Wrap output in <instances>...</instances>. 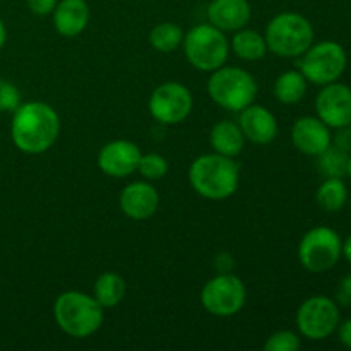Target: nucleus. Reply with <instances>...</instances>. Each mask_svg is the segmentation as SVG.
<instances>
[{
  "label": "nucleus",
  "instance_id": "a211bd4d",
  "mask_svg": "<svg viewBox=\"0 0 351 351\" xmlns=\"http://www.w3.org/2000/svg\"><path fill=\"white\" fill-rule=\"evenodd\" d=\"M53 26L60 36L75 38L88 27L91 10L86 0H60L51 12Z\"/></svg>",
  "mask_w": 351,
  "mask_h": 351
},
{
  "label": "nucleus",
  "instance_id": "2eb2a0df",
  "mask_svg": "<svg viewBox=\"0 0 351 351\" xmlns=\"http://www.w3.org/2000/svg\"><path fill=\"white\" fill-rule=\"evenodd\" d=\"M329 127L319 117H300L291 127V143L307 156H319L331 146Z\"/></svg>",
  "mask_w": 351,
  "mask_h": 351
},
{
  "label": "nucleus",
  "instance_id": "7c9ffc66",
  "mask_svg": "<svg viewBox=\"0 0 351 351\" xmlns=\"http://www.w3.org/2000/svg\"><path fill=\"white\" fill-rule=\"evenodd\" d=\"M331 144L338 146L339 149L346 151L351 154V127H339L338 132L335 134V137L331 139Z\"/></svg>",
  "mask_w": 351,
  "mask_h": 351
},
{
  "label": "nucleus",
  "instance_id": "c85d7f7f",
  "mask_svg": "<svg viewBox=\"0 0 351 351\" xmlns=\"http://www.w3.org/2000/svg\"><path fill=\"white\" fill-rule=\"evenodd\" d=\"M58 0H26L27 9L34 14V16H50L53 9L57 7Z\"/></svg>",
  "mask_w": 351,
  "mask_h": 351
},
{
  "label": "nucleus",
  "instance_id": "bb28decb",
  "mask_svg": "<svg viewBox=\"0 0 351 351\" xmlns=\"http://www.w3.org/2000/svg\"><path fill=\"white\" fill-rule=\"evenodd\" d=\"M298 348H300V338L297 332L288 329L273 332L264 343V351H297Z\"/></svg>",
  "mask_w": 351,
  "mask_h": 351
},
{
  "label": "nucleus",
  "instance_id": "9d476101",
  "mask_svg": "<svg viewBox=\"0 0 351 351\" xmlns=\"http://www.w3.org/2000/svg\"><path fill=\"white\" fill-rule=\"evenodd\" d=\"M339 308L332 298L315 295L307 298L297 312V328L304 338L321 341L338 329Z\"/></svg>",
  "mask_w": 351,
  "mask_h": 351
},
{
  "label": "nucleus",
  "instance_id": "ddd939ff",
  "mask_svg": "<svg viewBox=\"0 0 351 351\" xmlns=\"http://www.w3.org/2000/svg\"><path fill=\"white\" fill-rule=\"evenodd\" d=\"M143 156L139 146L132 141H110L99 149L98 168L112 178H127L137 171L139 160Z\"/></svg>",
  "mask_w": 351,
  "mask_h": 351
},
{
  "label": "nucleus",
  "instance_id": "f8f14e48",
  "mask_svg": "<svg viewBox=\"0 0 351 351\" xmlns=\"http://www.w3.org/2000/svg\"><path fill=\"white\" fill-rule=\"evenodd\" d=\"M315 112L332 129L351 125V89L341 82L326 84L315 98Z\"/></svg>",
  "mask_w": 351,
  "mask_h": 351
},
{
  "label": "nucleus",
  "instance_id": "dca6fc26",
  "mask_svg": "<svg viewBox=\"0 0 351 351\" xmlns=\"http://www.w3.org/2000/svg\"><path fill=\"white\" fill-rule=\"evenodd\" d=\"M239 125L245 136V141L259 146L271 144L278 136V120L274 113L266 106L256 103L240 112Z\"/></svg>",
  "mask_w": 351,
  "mask_h": 351
},
{
  "label": "nucleus",
  "instance_id": "473e14b6",
  "mask_svg": "<svg viewBox=\"0 0 351 351\" xmlns=\"http://www.w3.org/2000/svg\"><path fill=\"white\" fill-rule=\"evenodd\" d=\"M341 256H345V259L351 264V235L346 239V242L341 245Z\"/></svg>",
  "mask_w": 351,
  "mask_h": 351
},
{
  "label": "nucleus",
  "instance_id": "4be33fe9",
  "mask_svg": "<svg viewBox=\"0 0 351 351\" xmlns=\"http://www.w3.org/2000/svg\"><path fill=\"white\" fill-rule=\"evenodd\" d=\"M307 82L300 71H285L274 81V96L283 105H295L304 99Z\"/></svg>",
  "mask_w": 351,
  "mask_h": 351
},
{
  "label": "nucleus",
  "instance_id": "f257e3e1",
  "mask_svg": "<svg viewBox=\"0 0 351 351\" xmlns=\"http://www.w3.org/2000/svg\"><path fill=\"white\" fill-rule=\"evenodd\" d=\"M60 134V117L48 103H21L10 120V137L19 151L41 154L51 149Z\"/></svg>",
  "mask_w": 351,
  "mask_h": 351
},
{
  "label": "nucleus",
  "instance_id": "f3484780",
  "mask_svg": "<svg viewBox=\"0 0 351 351\" xmlns=\"http://www.w3.org/2000/svg\"><path fill=\"white\" fill-rule=\"evenodd\" d=\"M252 9L249 0H211L208 21L223 33H235L249 24Z\"/></svg>",
  "mask_w": 351,
  "mask_h": 351
},
{
  "label": "nucleus",
  "instance_id": "72a5a7b5",
  "mask_svg": "<svg viewBox=\"0 0 351 351\" xmlns=\"http://www.w3.org/2000/svg\"><path fill=\"white\" fill-rule=\"evenodd\" d=\"M5 40H7V29H5V24H3V21L0 19V48L5 45Z\"/></svg>",
  "mask_w": 351,
  "mask_h": 351
},
{
  "label": "nucleus",
  "instance_id": "aec40b11",
  "mask_svg": "<svg viewBox=\"0 0 351 351\" xmlns=\"http://www.w3.org/2000/svg\"><path fill=\"white\" fill-rule=\"evenodd\" d=\"M230 48L237 57L247 62L261 60L267 53V43L264 34L257 33L256 29H247V27L233 33Z\"/></svg>",
  "mask_w": 351,
  "mask_h": 351
},
{
  "label": "nucleus",
  "instance_id": "f704fd0d",
  "mask_svg": "<svg viewBox=\"0 0 351 351\" xmlns=\"http://www.w3.org/2000/svg\"><path fill=\"white\" fill-rule=\"evenodd\" d=\"M348 175L351 177V154H350V160H348Z\"/></svg>",
  "mask_w": 351,
  "mask_h": 351
},
{
  "label": "nucleus",
  "instance_id": "393cba45",
  "mask_svg": "<svg viewBox=\"0 0 351 351\" xmlns=\"http://www.w3.org/2000/svg\"><path fill=\"white\" fill-rule=\"evenodd\" d=\"M317 160V168L326 178L336 177L343 178L345 175H348V160L350 153L339 149L338 146L331 144L326 151H322L319 154Z\"/></svg>",
  "mask_w": 351,
  "mask_h": 351
},
{
  "label": "nucleus",
  "instance_id": "1a4fd4ad",
  "mask_svg": "<svg viewBox=\"0 0 351 351\" xmlns=\"http://www.w3.org/2000/svg\"><path fill=\"white\" fill-rule=\"evenodd\" d=\"M247 290L243 281L233 273H221L211 278L201 291V304L208 314L232 317L243 308Z\"/></svg>",
  "mask_w": 351,
  "mask_h": 351
},
{
  "label": "nucleus",
  "instance_id": "0eeeda50",
  "mask_svg": "<svg viewBox=\"0 0 351 351\" xmlns=\"http://www.w3.org/2000/svg\"><path fill=\"white\" fill-rule=\"evenodd\" d=\"M297 67L312 84H331L345 72L346 51L336 41H321L298 57Z\"/></svg>",
  "mask_w": 351,
  "mask_h": 351
},
{
  "label": "nucleus",
  "instance_id": "6ab92c4d",
  "mask_svg": "<svg viewBox=\"0 0 351 351\" xmlns=\"http://www.w3.org/2000/svg\"><path fill=\"white\" fill-rule=\"evenodd\" d=\"M209 144L213 151L228 158H237L245 147V136L240 129L239 122L221 120L215 123L209 132Z\"/></svg>",
  "mask_w": 351,
  "mask_h": 351
},
{
  "label": "nucleus",
  "instance_id": "4468645a",
  "mask_svg": "<svg viewBox=\"0 0 351 351\" xmlns=\"http://www.w3.org/2000/svg\"><path fill=\"white\" fill-rule=\"evenodd\" d=\"M119 204L127 218L144 221L156 215L160 208V192L149 182H132L122 189Z\"/></svg>",
  "mask_w": 351,
  "mask_h": 351
},
{
  "label": "nucleus",
  "instance_id": "412c9836",
  "mask_svg": "<svg viewBox=\"0 0 351 351\" xmlns=\"http://www.w3.org/2000/svg\"><path fill=\"white\" fill-rule=\"evenodd\" d=\"M125 281L120 274L112 273H103L99 274L98 280L95 281V288H93V297L96 298L103 308H112L117 307L120 302L125 297Z\"/></svg>",
  "mask_w": 351,
  "mask_h": 351
},
{
  "label": "nucleus",
  "instance_id": "6e6552de",
  "mask_svg": "<svg viewBox=\"0 0 351 351\" xmlns=\"http://www.w3.org/2000/svg\"><path fill=\"white\" fill-rule=\"evenodd\" d=\"M341 245V239L335 230L315 226L298 243V261L311 273H326L338 264Z\"/></svg>",
  "mask_w": 351,
  "mask_h": 351
},
{
  "label": "nucleus",
  "instance_id": "39448f33",
  "mask_svg": "<svg viewBox=\"0 0 351 351\" xmlns=\"http://www.w3.org/2000/svg\"><path fill=\"white\" fill-rule=\"evenodd\" d=\"M264 38L267 51L278 57L298 58L314 43V27L302 14L281 12L269 21Z\"/></svg>",
  "mask_w": 351,
  "mask_h": 351
},
{
  "label": "nucleus",
  "instance_id": "7ed1b4c3",
  "mask_svg": "<svg viewBox=\"0 0 351 351\" xmlns=\"http://www.w3.org/2000/svg\"><path fill=\"white\" fill-rule=\"evenodd\" d=\"M53 317L62 332L75 339L95 335L105 321V308L82 291H64L53 304Z\"/></svg>",
  "mask_w": 351,
  "mask_h": 351
},
{
  "label": "nucleus",
  "instance_id": "5701e85b",
  "mask_svg": "<svg viewBox=\"0 0 351 351\" xmlns=\"http://www.w3.org/2000/svg\"><path fill=\"white\" fill-rule=\"evenodd\" d=\"M315 201L321 209L328 213L341 211L345 208L346 201H348V191L343 182V178L329 177L319 185L317 194H315Z\"/></svg>",
  "mask_w": 351,
  "mask_h": 351
},
{
  "label": "nucleus",
  "instance_id": "cd10ccee",
  "mask_svg": "<svg viewBox=\"0 0 351 351\" xmlns=\"http://www.w3.org/2000/svg\"><path fill=\"white\" fill-rule=\"evenodd\" d=\"M21 105L19 89L9 81L0 79V112H16Z\"/></svg>",
  "mask_w": 351,
  "mask_h": 351
},
{
  "label": "nucleus",
  "instance_id": "f03ea898",
  "mask_svg": "<svg viewBox=\"0 0 351 351\" xmlns=\"http://www.w3.org/2000/svg\"><path fill=\"white\" fill-rule=\"evenodd\" d=\"M189 182L201 197L209 201H225L239 189L240 167L233 158L213 151L192 161L189 168Z\"/></svg>",
  "mask_w": 351,
  "mask_h": 351
},
{
  "label": "nucleus",
  "instance_id": "c756f323",
  "mask_svg": "<svg viewBox=\"0 0 351 351\" xmlns=\"http://www.w3.org/2000/svg\"><path fill=\"white\" fill-rule=\"evenodd\" d=\"M336 304L343 305V307L351 305V273L339 281L338 290H336Z\"/></svg>",
  "mask_w": 351,
  "mask_h": 351
},
{
  "label": "nucleus",
  "instance_id": "20e7f679",
  "mask_svg": "<svg viewBox=\"0 0 351 351\" xmlns=\"http://www.w3.org/2000/svg\"><path fill=\"white\" fill-rule=\"evenodd\" d=\"M259 86L254 75L242 67L223 65L211 72L208 79V93L213 101L228 112L240 113L256 103Z\"/></svg>",
  "mask_w": 351,
  "mask_h": 351
},
{
  "label": "nucleus",
  "instance_id": "2f4dec72",
  "mask_svg": "<svg viewBox=\"0 0 351 351\" xmlns=\"http://www.w3.org/2000/svg\"><path fill=\"white\" fill-rule=\"evenodd\" d=\"M338 336L343 346L351 348V319L341 322V324H338Z\"/></svg>",
  "mask_w": 351,
  "mask_h": 351
},
{
  "label": "nucleus",
  "instance_id": "c9c22d12",
  "mask_svg": "<svg viewBox=\"0 0 351 351\" xmlns=\"http://www.w3.org/2000/svg\"><path fill=\"white\" fill-rule=\"evenodd\" d=\"M350 209H351V201H350Z\"/></svg>",
  "mask_w": 351,
  "mask_h": 351
},
{
  "label": "nucleus",
  "instance_id": "b1692460",
  "mask_svg": "<svg viewBox=\"0 0 351 351\" xmlns=\"http://www.w3.org/2000/svg\"><path fill=\"white\" fill-rule=\"evenodd\" d=\"M184 31L173 23H160L151 29L149 43L151 47L161 53H171L177 50L184 41Z\"/></svg>",
  "mask_w": 351,
  "mask_h": 351
},
{
  "label": "nucleus",
  "instance_id": "a878e982",
  "mask_svg": "<svg viewBox=\"0 0 351 351\" xmlns=\"http://www.w3.org/2000/svg\"><path fill=\"white\" fill-rule=\"evenodd\" d=\"M137 171L143 175V178H146L147 182L161 180L165 175L168 173V161L165 160V156L158 153H147L143 154L139 160V167Z\"/></svg>",
  "mask_w": 351,
  "mask_h": 351
},
{
  "label": "nucleus",
  "instance_id": "423d86ee",
  "mask_svg": "<svg viewBox=\"0 0 351 351\" xmlns=\"http://www.w3.org/2000/svg\"><path fill=\"white\" fill-rule=\"evenodd\" d=\"M185 58L194 69L202 72H213L223 67L228 60L230 41L221 29L213 24H197L184 34Z\"/></svg>",
  "mask_w": 351,
  "mask_h": 351
},
{
  "label": "nucleus",
  "instance_id": "9b49d317",
  "mask_svg": "<svg viewBox=\"0 0 351 351\" xmlns=\"http://www.w3.org/2000/svg\"><path fill=\"white\" fill-rule=\"evenodd\" d=\"M194 98L187 86L180 82H163L149 96L147 108L151 117L163 125H178L189 119Z\"/></svg>",
  "mask_w": 351,
  "mask_h": 351
}]
</instances>
